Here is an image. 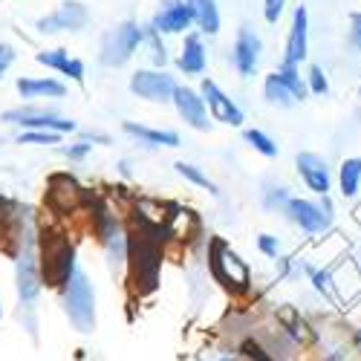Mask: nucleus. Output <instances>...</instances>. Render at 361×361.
Returning a JSON list of instances; mask_svg holds the SVG:
<instances>
[{"instance_id": "f257e3e1", "label": "nucleus", "mask_w": 361, "mask_h": 361, "mask_svg": "<svg viewBox=\"0 0 361 361\" xmlns=\"http://www.w3.org/2000/svg\"><path fill=\"white\" fill-rule=\"evenodd\" d=\"M87 220H90V234L96 237V243L107 260V269L113 275L128 272V249H130V228L125 220L116 214V208L102 200V197H87Z\"/></svg>"}, {"instance_id": "f03ea898", "label": "nucleus", "mask_w": 361, "mask_h": 361, "mask_svg": "<svg viewBox=\"0 0 361 361\" xmlns=\"http://www.w3.org/2000/svg\"><path fill=\"white\" fill-rule=\"evenodd\" d=\"M162 228L157 226H142L139 231H130V249H128V283L136 298L154 295L159 289L162 278V237H157Z\"/></svg>"}, {"instance_id": "7ed1b4c3", "label": "nucleus", "mask_w": 361, "mask_h": 361, "mask_svg": "<svg viewBox=\"0 0 361 361\" xmlns=\"http://www.w3.org/2000/svg\"><path fill=\"white\" fill-rule=\"evenodd\" d=\"M58 300H61L64 318L78 336H93L99 326V300H96V286L90 281L87 269H75L73 278L58 289Z\"/></svg>"}, {"instance_id": "20e7f679", "label": "nucleus", "mask_w": 361, "mask_h": 361, "mask_svg": "<svg viewBox=\"0 0 361 361\" xmlns=\"http://www.w3.org/2000/svg\"><path fill=\"white\" fill-rule=\"evenodd\" d=\"M208 272L228 295L240 298L252 292V269L223 237H208Z\"/></svg>"}, {"instance_id": "39448f33", "label": "nucleus", "mask_w": 361, "mask_h": 361, "mask_svg": "<svg viewBox=\"0 0 361 361\" xmlns=\"http://www.w3.org/2000/svg\"><path fill=\"white\" fill-rule=\"evenodd\" d=\"M78 269V255L73 240L64 234H49L41 228V278L44 289H61Z\"/></svg>"}, {"instance_id": "423d86ee", "label": "nucleus", "mask_w": 361, "mask_h": 361, "mask_svg": "<svg viewBox=\"0 0 361 361\" xmlns=\"http://www.w3.org/2000/svg\"><path fill=\"white\" fill-rule=\"evenodd\" d=\"M142 41H145V26L133 18H125L118 20L116 26H110L107 32L102 35V44H99V64L107 67V70H122L128 67L136 52L142 49Z\"/></svg>"}, {"instance_id": "0eeeda50", "label": "nucleus", "mask_w": 361, "mask_h": 361, "mask_svg": "<svg viewBox=\"0 0 361 361\" xmlns=\"http://www.w3.org/2000/svg\"><path fill=\"white\" fill-rule=\"evenodd\" d=\"M0 122H6L18 130H49L58 136H73L78 133V122L64 113H58L47 104H18L0 113Z\"/></svg>"}, {"instance_id": "6e6552de", "label": "nucleus", "mask_w": 361, "mask_h": 361, "mask_svg": "<svg viewBox=\"0 0 361 361\" xmlns=\"http://www.w3.org/2000/svg\"><path fill=\"white\" fill-rule=\"evenodd\" d=\"M176 87H179L176 75H171L168 70H154V67H139L128 81L130 93L147 104H171Z\"/></svg>"}, {"instance_id": "1a4fd4ad", "label": "nucleus", "mask_w": 361, "mask_h": 361, "mask_svg": "<svg viewBox=\"0 0 361 361\" xmlns=\"http://www.w3.org/2000/svg\"><path fill=\"white\" fill-rule=\"evenodd\" d=\"M87 26H90V9L84 0H61L52 12L35 20V29L41 35H61V32L78 35Z\"/></svg>"}, {"instance_id": "9d476101", "label": "nucleus", "mask_w": 361, "mask_h": 361, "mask_svg": "<svg viewBox=\"0 0 361 361\" xmlns=\"http://www.w3.org/2000/svg\"><path fill=\"white\" fill-rule=\"evenodd\" d=\"M147 26L162 38H183L194 29V4L191 0H162L157 12L150 15Z\"/></svg>"}, {"instance_id": "9b49d317", "label": "nucleus", "mask_w": 361, "mask_h": 361, "mask_svg": "<svg viewBox=\"0 0 361 361\" xmlns=\"http://www.w3.org/2000/svg\"><path fill=\"white\" fill-rule=\"evenodd\" d=\"M197 90H200L205 107H208V116H212V122H220V125H226V128H243L246 113L240 110V104L226 93V90H223L214 78L202 75Z\"/></svg>"}, {"instance_id": "f8f14e48", "label": "nucleus", "mask_w": 361, "mask_h": 361, "mask_svg": "<svg viewBox=\"0 0 361 361\" xmlns=\"http://www.w3.org/2000/svg\"><path fill=\"white\" fill-rule=\"evenodd\" d=\"M283 214L289 223H295L304 234H324L333 223V202L329 197H324V202H312L304 197H292L283 208Z\"/></svg>"}, {"instance_id": "ddd939ff", "label": "nucleus", "mask_w": 361, "mask_h": 361, "mask_svg": "<svg viewBox=\"0 0 361 361\" xmlns=\"http://www.w3.org/2000/svg\"><path fill=\"white\" fill-rule=\"evenodd\" d=\"M260 58H263V41L257 35V29L243 23L237 29V35L231 41V52H228V61L234 67V73L240 78H252L260 67Z\"/></svg>"}, {"instance_id": "4468645a", "label": "nucleus", "mask_w": 361, "mask_h": 361, "mask_svg": "<svg viewBox=\"0 0 361 361\" xmlns=\"http://www.w3.org/2000/svg\"><path fill=\"white\" fill-rule=\"evenodd\" d=\"M176 116L185 122V128L191 130H200V133H208L212 130V116H208V107L200 96V90L191 87V84H179L176 87V93L171 99Z\"/></svg>"}, {"instance_id": "2eb2a0df", "label": "nucleus", "mask_w": 361, "mask_h": 361, "mask_svg": "<svg viewBox=\"0 0 361 361\" xmlns=\"http://www.w3.org/2000/svg\"><path fill=\"white\" fill-rule=\"evenodd\" d=\"M18 96L23 99V104H44V102H61L67 99L70 87L67 81L55 78V75H20L15 81Z\"/></svg>"}, {"instance_id": "dca6fc26", "label": "nucleus", "mask_w": 361, "mask_h": 361, "mask_svg": "<svg viewBox=\"0 0 361 361\" xmlns=\"http://www.w3.org/2000/svg\"><path fill=\"white\" fill-rule=\"evenodd\" d=\"M35 64L47 67V70L55 73V75H61V81L84 84V78H87V64L81 61V58L70 55V49H64V47L38 49V52H35Z\"/></svg>"}, {"instance_id": "f3484780", "label": "nucleus", "mask_w": 361, "mask_h": 361, "mask_svg": "<svg viewBox=\"0 0 361 361\" xmlns=\"http://www.w3.org/2000/svg\"><path fill=\"white\" fill-rule=\"evenodd\" d=\"M173 64L185 78H202V73L208 70V47H205V38L197 32V29H191L188 35H183V44H179Z\"/></svg>"}, {"instance_id": "a211bd4d", "label": "nucleus", "mask_w": 361, "mask_h": 361, "mask_svg": "<svg viewBox=\"0 0 361 361\" xmlns=\"http://www.w3.org/2000/svg\"><path fill=\"white\" fill-rule=\"evenodd\" d=\"M87 191L75 183L70 173H58L49 179V205L58 214H70V212H81L87 205Z\"/></svg>"}, {"instance_id": "6ab92c4d", "label": "nucleus", "mask_w": 361, "mask_h": 361, "mask_svg": "<svg viewBox=\"0 0 361 361\" xmlns=\"http://www.w3.org/2000/svg\"><path fill=\"white\" fill-rule=\"evenodd\" d=\"M122 133L130 136L133 142H139L145 150H173V147L183 145V136H179L176 130L150 128V125L133 122V118H125V122H122Z\"/></svg>"}, {"instance_id": "aec40b11", "label": "nucleus", "mask_w": 361, "mask_h": 361, "mask_svg": "<svg viewBox=\"0 0 361 361\" xmlns=\"http://www.w3.org/2000/svg\"><path fill=\"white\" fill-rule=\"evenodd\" d=\"M310 52V15L307 6H298L292 12V26L286 35V52H283V64L286 67H300V61Z\"/></svg>"}, {"instance_id": "412c9836", "label": "nucleus", "mask_w": 361, "mask_h": 361, "mask_svg": "<svg viewBox=\"0 0 361 361\" xmlns=\"http://www.w3.org/2000/svg\"><path fill=\"white\" fill-rule=\"evenodd\" d=\"M295 168L300 173V179H304V185L318 194V197H326L329 194V165L324 157L312 154V150H304V154L295 157Z\"/></svg>"}, {"instance_id": "4be33fe9", "label": "nucleus", "mask_w": 361, "mask_h": 361, "mask_svg": "<svg viewBox=\"0 0 361 361\" xmlns=\"http://www.w3.org/2000/svg\"><path fill=\"white\" fill-rule=\"evenodd\" d=\"M191 4H194V29H197V32H200L202 38L220 35L223 18H220L217 0H191Z\"/></svg>"}, {"instance_id": "5701e85b", "label": "nucleus", "mask_w": 361, "mask_h": 361, "mask_svg": "<svg viewBox=\"0 0 361 361\" xmlns=\"http://www.w3.org/2000/svg\"><path fill=\"white\" fill-rule=\"evenodd\" d=\"M142 49H147V61L154 70H168L171 64V52H168V44L159 32H154L147 23H145V41H142Z\"/></svg>"}, {"instance_id": "b1692460", "label": "nucleus", "mask_w": 361, "mask_h": 361, "mask_svg": "<svg viewBox=\"0 0 361 361\" xmlns=\"http://www.w3.org/2000/svg\"><path fill=\"white\" fill-rule=\"evenodd\" d=\"M173 171H176V176H183L188 185H194V188H202V191H208L212 197H220V188H217V183L212 176H208L200 165H194V162H185V159H179L176 165H173Z\"/></svg>"}, {"instance_id": "393cba45", "label": "nucleus", "mask_w": 361, "mask_h": 361, "mask_svg": "<svg viewBox=\"0 0 361 361\" xmlns=\"http://www.w3.org/2000/svg\"><path fill=\"white\" fill-rule=\"evenodd\" d=\"M263 99L272 104V107H283V110L298 104L295 96L289 93V87L281 81L278 73H269V75H266V81H263Z\"/></svg>"}, {"instance_id": "a878e982", "label": "nucleus", "mask_w": 361, "mask_h": 361, "mask_svg": "<svg viewBox=\"0 0 361 361\" xmlns=\"http://www.w3.org/2000/svg\"><path fill=\"white\" fill-rule=\"evenodd\" d=\"M338 185H341V194H344L347 200H353V197L358 194V185H361V159H358V157L341 162Z\"/></svg>"}, {"instance_id": "bb28decb", "label": "nucleus", "mask_w": 361, "mask_h": 361, "mask_svg": "<svg viewBox=\"0 0 361 361\" xmlns=\"http://www.w3.org/2000/svg\"><path fill=\"white\" fill-rule=\"evenodd\" d=\"M243 139H246V145L255 150V154H260L266 159H275L278 157V142L269 136V133H263L260 128H246L243 130Z\"/></svg>"}, {"instance_id": "cd10ccee", "label": "nucleus", "mask_w": 361, "mask_h": 361, "mask_svg": "<svg viewBox=\"0 0 361 361\" xmlns=\"http://www.w3.org/2000/svg\"><path fill=\"white\" fill-rule=\"evenodd\" d=\"M289 200H292V194H289L286 185L269 183V185L263 188V208H266V212H272V214H283V208H286Z\"/></svg>"}, {"instance_id": "c85d7f7f", "label": "nucleus", "mask_w": 361, "mask_h": 361, "mask_svg": "<svg viewBox=\"0 0 361 361\" xmlns=\"http://www.w3.org/2000/svg\"><path fill=\"white\" fill-rule=\"evenodd\" d=\"M278 75H281V81L289 87V93L295 96V102H304L307 99V78H300V70L298 67H286V64H281L278 70H275Z\"/></svg>"}, {"instance_id": "c756f323", "label": "nucleus", "mask_w": 361, "mask_h": 361, "mask_svg": "<svg viewBox=\"0 0 361 361\" xmlns=\"http://www.w3.org/2000/svg\"><path fill=\"white\" fill-rule=\"evenodd\" d=\"M18 145H35V147H61L64 136L49 133V130H20Z\"/></svg>"}, {"instance_id": "7c9ffc66", "label": "nucleus", "mask_w": 361, "mask_h": 361, "mask_svg": "<svg viewBox=\"0 0 361 361\" xmlns=\"http://www.w3.org/2000/svg\"><path fill=\"white\" fill-rule=\"evenodd\" d=\"M58 154H61L64 159H70V162H84L90 154H93V145L84 142V139H75V142H67V145L58 147Z\"/></svg>"}, {"instance_id": "2f4dec72", "label": "nucleus", "mask_w": 361, "mask_h": 361, "mask_svg": "<svg viewBox=\"0 0 361 361\" xmlns=\"http://www.w3.org/2000/svg\"><path fill=\"white\" fill-rule=\"evenodd\" d=\"M304 269H307L310 278H312L315 292H321L324 298L333 295V272H329V269H312V266H304Z\"/></svg>"}, {"instance_id": "473e14b6", "label": "nucleus", "mask_w": 361, "mask_h": 361, "mask_svg": "<svg viewBox=\"0 0 361 361\" xmlns=\"http://www.w3.org/2000/svg\"><path fill=\"white\" fill-rule=\"evenodd\" d=\"M307 90L310 93H315V96H326L329 93V81H326V73L321 70V67H310V73H307Z\"/></svg>"}, {"instance_id": "72a5a7b5", "label": "nucleus", "mask_w": 361, "mask_h": 361, "mask_svg": "<svg viewBox=\"0 0 361 361\" xmlns=\"http://www.w3.org/2000/svg\"><path fill=\"white\" fill-rule=\"evenodd\" d=\"M257 252H260L263 257H272V260H278V257H281V237L269 234V231L257 234Z\"/></svg>"}, {"instance_id": "f704fd0d", "label": "nucleus", "mask_w": 361, "mask_h": 361, "mask_svg": "<svg viewBox=\"0 0 361 361\" xmlns=\"http://www.w3.org/2000/svg\"><path fill=\"white\" fill-rule=\"evenodd\" d=\"M15 61H18V49L9 41H0V81L6 78V73L12 70Z\"/></svg>"}, {"instance_id": "c9c22d12", "label": "nucleus", "mask_w": 361, "mask_h": 361, "mask_svg": "<svg viewBox=\"0 0 361 361\" xmlns=\"http://www.w3.org/2000/svg\"><path fill=\"white\" fill-rule=\"evenodd\" d=\"M78 139L90 142V145H113V136L104 133V130H93V128H78Z\"/></svg>"}, {"instance_id": "e433bc0d", "label": "nucleus", "mask_w": 361, "mask_h": 361, "mask_svg": "<svg viewBox=\"0 0 361 361\" xmlns=\"http://www.w3.org/2000/svg\"><path fill=\"white\" fill-rule=\"evenodd\" d=\"M283 6H286V0H266V4H263V18H266V23H278L281 15H283Z\"/></svg>"}, {"instance_id": "4c0bfd02", "label": "nucleus", "mask_w": 361, "mask_h": 361, "mask_svg": "<svg viewBox=\"0 0 361 361\" xmlns=\"http://www.w3.org/2000/svg\"><path fill=\"white\" fill-rule=\"evenodd\" d=\"M350 35H353V47L361 49V12L353 15V32H350Z\"/></svg>"}, {"instance_id": "58836bf2", "label": "nucleus", "mask_w": 361, "mask_h": 361, "mask_svg": "<svg viewBox=\"0 0 361 361\" xmlns=\"http://www.w3.org/2000/svg\"><path fill=\"white\" fill-rule=\"evenodd\" d=\"M118 171H122V176H130V162H128V159L118 162Z\"/></svg>"}, {"instance_id": "ea45409f", "label": "nucleus", "mask_w": 361, "mask_h": 361, "mask_svg": "<svg viewBox=\"0 0 361 361\" xmlns=\"http://www.w3.org/2000/svg\"><path fill=\"white\" fill-rule=\"evenodd\" d=\"M4 315H6V307H4V298H0V321H4Z\"/></svg>"}, {"instance_id": "a19ab883", "label": "nucleus", "mask_w": 361, "mask_h": 361, "mask_svg": "<svg viewBox=\"0 0 361 361\" xmlns=\"http://www.w3.org/2000/svg\"><path fill=\"white\" fill-rule=\"evenodd\" d=\"M4 142H6V139H4V136H0V147H4Z\"/></svg>"}]
</instances>
